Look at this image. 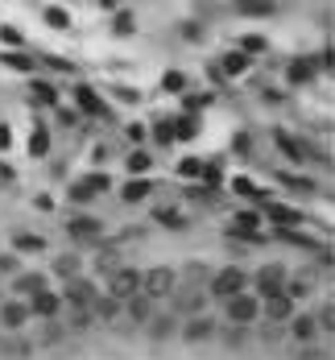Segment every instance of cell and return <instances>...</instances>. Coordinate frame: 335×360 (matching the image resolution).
Here are the masks:
<instances>
[{"label": "cell", "mask_w": 335, "mask_h": 360, "mask_svg": "<svg viewBox=\"0 0 335 360\" xmlns=\"http://www.w3.org/2000/svg\"><path fill=\"white\" fill-rule=\"evenodd\" d=\"M290 332H294V340H315V332H319V323L303 315V319H294V328H290Z\"/></svg>", "instance_id": "ac0fdd59"}, {"label": "cell", "mask_w": 335, "mask_h": 360, "mask_svg": "<svg viewBox=\"0 0 335 360\" xmlns=\"http://www.w3.org/2000/svg\"><path fill=\"white\" fill-rule=\"evenodd\" d=\"M236 12H245V17H269L274 0H236Z\"/></svg>", "instance_id": "5bb4252c"}, {"label": "cell", "mask_w": 335, "mask_h": 360, "mask_svg": "<svg viewBox=\"0 0 335 360\" xmlns=\"http://www.w3.org/2000/svg\"><path fill=\"white\" fill-rule=\"evenodd\" d=\"M75 95H79V108H83V112H104V104H99V95H95L91 87H79Z\"/></svg>", "instance_id": "2e32d148"}, {"label": "cell", "mask_w": 335, "mask_h": 360, "mask_svg": "<svg viewBox=\"0 0 335 360\" xmlns=\"http://www.w3.org/2000/svg\"><path fill=\"white\" fill-rule=\"evenodd\" d=\"M46 149H50V133H46V129H37V133L29 137V153H37V158H41Z\"/></svg>", "instance_id": "ffe728a7"}, {"label": "cell", "mask_w": 335, "mask_h": 360, "mask_svg": "<svg viewBox=\"0 0 335 360\" xmlns=\"http://www.w3.org/2000/svg\"><path fill=\"white\" fill-rule=\"evenodd\" d=\"M282 290H286V269H282V265L257 269V299H274V294H282Z\"/></svg>", "instance_id": "5b68a950"}, {"label": "cell", "mask_w": 335, "mask_h": 360, "mask_svg": "<svg viewBox=\"0 0 335 360\" xmlns=\"http://www.w3.org/2000/svg\"><path fill=\"white\" fill-rule=\"evenodd\" d=\"M116 33H133V12H120L116 17Z\"/></svg>", "instance_id": "4dcf8cb0"}, {"label": "cell", "mask_w": 335, "mask_h": 360, "mask_svg": "<svg viewBox=\"0 0 335 360\" xmlns=\"http://www.w3.org/2000/svg\"><path fill=\"white\" fill-rule=\"evenodd\" d=\"M236 294H245V274L240 269H220L216 278H211V299H236Z\"/></svg>", "instance_id": "277c9868"}, {"label": "cell", "mask_w": 335, "mask_h": 360, "mask_svg": "<svg viewBox=\"0 0 335 360\" xmlns=\"http://www.w3.org/2000/svg\"><path fill=\"white\" fill-rule=\"evenodd\" d=\"M261 311H265L269 323H286V319L294 315V299L282 290V294H274V299H261Z\"/></svg>", "instance_id": "8992f818"}, {"label": "cell", "mask_w": 335, "mask_h": 360, "mask_svg": "<svg viewBox=\"0 0 335 360\" xmlns=\"http://www.w3.org/2000/svg\"><path fill=\"white\" fill-rule=\"evenodd\" d=\"M99 191H108V178H104V174H91V178H83V182H75V191H70V199H79V203H87V199H95Z\"/></svg>", "instance_id": "ba28073f"}, {"label": "cell", "mask_w": 335, "mask_h": 360, "mask_svg": "<svg viewBox=\"0 0 335 360\" xmlns=\"http://www.w3.org/2000/svg\"><path fill=\"white\" fill-rule=\"evenodd\" d=\"M0 37H4V41H8V46H17V41H21V33H17V29H8V25H4V29H0Z\"/></svg>", "instance_id": "d590c367"}, {"label": "cell", "mask_w": 335, "mask_h": 360, "mask_svg": "<svg viewBox=\"0 0 335 360\" xmlns=\"http://www.w3.org/2000/svg\"><path fill=\"white\" fill-rule=\"evenodd\" d=\"M166 294H174V269L141 274V299H166Z\"/></svg>", "instance_id": "7a4b0ae2"}, {"label": "cell", "mask_w": 335, "mask_h": 360, "mask_svg": "<svg viewBox=\"0 0 335 360\" xmlns=\"http://www.w3.org/2000/svg\"><path fill=\"white\" fill-rule=\"evenodd\" d=\"M25 319H29V307H25V303H8V307L0 311V323H4V328H12V332H17V328H25Z\"/></svg>", "instance_id": "7c38bea8"}, {"label": "cell", "mask_w": 335, "mask_h": 360, "mask_svg": "<svg viewBox=\"0 0 335 360\" xmlns=\"http://www.w3.org/2000/svg\"><path fill=\"white\" fill-rule=\"evenodd\" d=\"M149 336H153V340L174 336V319H153V323H149Z\"/></svg>", "instance_id": "44dd1931"}, {"label": "cell", "mask_w": 335, "mask_h": 360, "mask_svg": "<svg viewBox=\"0 0 335 360\" xmlns=\"http://www.w3.org/2000/svg\"><path fill=\"white\" fill-rule=\"evenodd\" d=\"M149 195V182L145 178H137V182H124V203H141Z\"/></svg>", "instance_id": "e0dca14e"}, {"label": "cell", "mask_w": 335, "mask_h": 360, "mask_svg": "<svg viewBox=\"0 0 335 360\" xmlns=\"http://www.w3.org/2000/svg\"><path fill=\"white\" fill-rule=\"evenodd\" d=\"M99 4H108V8H112V4H116V0H99Z\"/></svg>", "instance_id": "8d00e7d4"}, {"label": "cell", "mask_w": 335, "mask_h": 360, "mask_svg": "<svg viewBox=\"0 0 335 360\" xmlns=\"http://www.w3.org/2000/svg\"><path fill=\"white\" fill-rule=\"evenodd\" d=\"M54 274H66V278H75V257H62V261H54Z\"/></svg>", "instance_id": "f1b7e54d"}, {"label": "cell", "mask_w": 335, "mask_h": 360, "mask_svg": "<svg viewBox=\"0 0 335 360\" xmlns=\"http://www.w3.org/2000/svg\"><path fill=\"white\" fill-rule=\"evenodd\" d=\"M278 149H282L286 158H294V162H303V145H298V141H290L286 133H278Z\"/></svg>", "instance_id": "d6986e66"}, {"label": "cell", "mask_w": 335, "mask_h": 360, "mask_svg": "<svg viewBox=\"0 0 335 360\" xmlns=\"http://www.w3.org/2000/svg\"><path fill=\"white\" fill-rule=\"evenodd\" d=\"M224 307H228V319H232L236 328H245V323H253V319L261 315V299H257V294H236V299H228Z\"/></svg>", "instance_id": "3957f363"}, {"label": "cell", "mask_w": 335, "mask_h": 360, "mask_svg": "<svg viewBox=\"0 0 335 360\" xmlns=\"http://www.w3.org/2000/svg\"><path fill=\"white\" fill-rule=\"evenodd\" d=\"M17 249H29V253H37V249H41V236H17Z\"/></svg>", "instance_id": "83f0119b"}, {"label": "cell", "mask_w": 335, "mask_h": 360, "mask_svg": "<svg viewBox=\"0 0 335 360\" xmlns=\"http://www.w3.org/2000/svg\"><path fill=\"white\" fill-rule=\"evenodd\" d=\"M4 62H12V66H17V70H33V58H21V54H8V58H4Z\"/></svg>", "instance_id": "d6a6232c"}, {"label": "cell", "mask_w": 335, "mask_h": 360, "mask_svg": "<svg viewBox=\"0 0 335 360\" xmlns=\"http://www.w3.org/2000/svg\"><path fill=\"white\" fill-rule=\"evenodd\" d=\"M128 170H133V174H145V170H149V153H141V149H137V153L128 158Z\"/></svg>", "instance_id": "603a6c76"}, {"label": "cell", "mask_w": 335, "mask_h": 360, "mask_svg": "<svg viewBox=\"0 0 335 360\" xmlns=\"http://www.w3.org/2000/svg\"><path fill=\"white\" fill-rule=\"evenodd\" d=\"M311 75H315V66H307V62H298V66H290V79H294V83H307Z\"/></svg>", "instance_id": "d4e9b609"}, {"label": "cell", "mask_w": 335, "mask_h": 360, "mask_svg": "<svg viewBox=\"0 0 335 360\" xmlns=\"http://www.w3.org/2000/svg\"><path fill=\"white\" fill-rule=\"evenodd\" d=\"M62 299H66V303H70V307H79V311H87V307H91V303H95V290H91V286H87V282H70V290H66V294H62Z\"/></svg>", "instance_id": "9c48e42d"}, {"label": "cell", "mask_w": 335, "mask_h": 360, "mask_svg": "<svg viewBox=\"0 0 335 360\" xmlns=\"http://www.w3.org/2000/svg\"><path fill=\"white\" fill-rule=\"evenodd\" d=\"M25 307H29V315H37V319H54V315H58V307H62V294L41 290V294H33Z\"/></svg>", "instance_id": "52a82bcc"}, {"label": "cell", "mask_w": 335, "mask_h": 360, "mask_svg": "<svg viewBox=\"0 0 335 360\" xmlns=\"http://www.w3.org/2000/svg\"><path fill=\"white\" fill-rule=\"evenodd\" d=\"M182 174H195V178H199V174H203V162H195V158L182 162Z\"/></svg>", "instance_id": "e575fe53"}, {"label": "cell", "mask_w": 335, "mask_h": 360, "mask_svg": "<svg viewBox=\"0 0 335 360\" xmlns=\"http://www.w3.org/2000/svg\"><path fill=\"white\" fill-rule=\"evenodd\" d=\"M257 50H265V37H245V58L257 54Z\"/></svg>", "instance_id": "1f68e13d"}, {"label": "cell", "mask_w": 335, "mask_h": 360, "mask_svg": "<svg viewBox=\"0 0 335 360\" xmlns=\"http://www.w3.org/2000/svg\"><path fill=\"white\" fill-rule=\"evenodd\" d=\"M245 66H249V58H245V54H228V58H224V70H228V75H240Z\"/></svg>", "instance_id": "7402d4cb"}, {"label": "cell", "mask_w": 335, "mask_h": 360, "mask_svg": "<svg viewBox=\"0 0 335 360\" xmlns=\"http://www.w3.org/2000/svg\"><path fill=\"white\" fill-rule=\"evenodd\" d=\"M195 133H199V124H195L191 116H182V120H178V133H174V137H182V141H186V137H195Z\"/></svg>", "instance_id": "484cf974"}, {"label": "cell", "mask_w": 335, "mask_h": 360, "mask_svg": "<svg viewBox=\"0 0 335 360\" xmlns=\"http://www.w3.org/2000/svg\"><path fill=\"white\" fill-rule=\"evenodd\" d=\"M70 236L75 240H99V220H87V216L70 220Z\"/></svg>", "instance_id": "8fae6325"}, {"label": "cell", "mask_w": 335, "mask_h": 360, "mask_svg": "<svg viewBox=\"0 0 335 360\" xmlns=\"http://www.w3.org/2000/svg\"><path fill=\"white\" fill-rule=\"evenodd\" d=\"M236 224H240V228H257V224H261V216H253V211H245V216H236Z\"/></svg>", "instance_id": "836d02e7"}, {"label": "cell", "mask_w": 335, "mask_h": 360, "mask_svg": "<svg viewBox=\"0 0 335 360\" xmlns=\"http://www.w3.org/2000/svg\"><path fill=\"white\" fill-rule=\"evenodd\" d=\"M41 290H46V282H41L37 274H25V278H17V294L33 299V294H41Z\"/></svg>", "instance_id": "9a60e30c"}, {"label": "cell", "mask_w": 335, "mask_h": 360, "mask_svg": "<svg viewBox=\"0 0 335 360\" xmlns=\"http://www.w3.org/2000/svg\"><path fill=\"white\" fill-rule=\"evenodd\" d=\"M211 332H216V323L199 315V319H186V328H182V340H186V344H199V340H207Z\"/></svg>", "instance_id": "30bf717a"}, {"label": "cell", "mask_w": 335, "mask_h": 360, "mask_svg": "<svg viewBox=\"0 0 335 360\" xmlns=\"http://www.w3.org/2000/svg\"><path fill=\"white\" fill-rule=\"evenodd\" d=\"M46 21H50V25H58V29H66V25H70V17H66L62 8H46Z\"/></svg>", "instance_id": "cb8c5ba5"}, {"label": "cell", "mask_w": 335, "mask_h": 360, "mask_svg": "<svg viewBox=\"0 0 335 360\" xmlns=\"http://www.w3.org/2000/svg\"><path fill=\"white\" fill-rule=\"evenodd\" d=\"M141 294V274L137 269H112V282H108V299L116 303H128Z\"/></svg>", "instance_id": "6da1fadb"}, {"label": "cell", "mask_w": 335, "mask_h": 360, "mask_svg": "<svg viewBox=\"0 0 335 360\" xmlns=\"http://www.w3.org/2000/svg\"><path fill=\"white\" fill-rule=\"evenodd\" d=\"M33 95H37V100H41V104H54V100H58V95H54V87H50V83H37V87H33Z\"/></svg>", "instance_id": "4316f807"}, {"label": "cell", "mask_w": 335, "mask_h": 360, "mask_svg": "<svg viewBox=\"0 0 335 360\" xmlns=\"http://www.w3.org/2000/svg\"><path fill=\"white\" fill-rule=\"evenodd\" d=\"M319 323H323V328H327V336H332V328H335V311H332V303H327V307L319 311Z\"/></svg>", "instance_id": "f546056e"}, {"label": "cell", "mask_w": 335, "mask_h": 360, "mask_svg": "<svg viewBox=\"0 0 335 360\" xmlns=\"http://www.w3.org/2000/svg\"><path fill=\"white\" fill-rule=\"evenodd\" d=\"M265 216H269L274 224H303V211H294V207H282V203H269V207H265Z\"/></svg>", "instance_id": "4fadbf2b"}]
</instances>
